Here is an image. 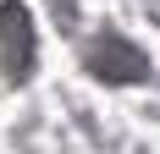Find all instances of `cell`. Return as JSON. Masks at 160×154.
I'll list each match as a JSON object with an SVG mask.
<instances>
[{"mask_svg":"<svg viewBox=\"0 0 160 154\" xmlns=\"http://www.w3.org/2000/svg\"><path fill=\"white\" fill-rule=\"evenodd\" d=\"M28 72H33V22L17 0H6L0 6V88L28 83Z\"/></svg>","mask_w":160,"mask_h":154,"instance_id":"1","label":"cell"}]
</instances>
